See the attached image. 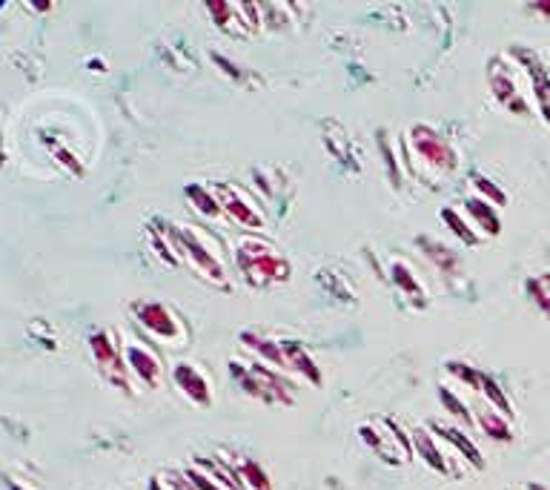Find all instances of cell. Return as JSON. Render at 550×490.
Returning a JSON list of instances; mask_svg holds the SVG:
<instances>
[{"instance_id": "32", "label": "cell", "mask_w": 550, "mask_h": 490, "mask_svg": "<svg viewBox=\"0 0 550 490\" xmlns=\"http://www.w3.org/2000/svg\"><path fill=\"white\" fill-rule=\"evenodd\" d=\"M530 12H536V14H545V18L550 21V4H533Z\"/></svg>"}, {"instance_id": "18", "label": "cell", "mask_w": 550, "mask_h": 490, "mask_svg": "<svg viewBox=\"0 0 550 490\" xmlns=\"http://www.w3.org/2000/svg\"><path fill=\"white\" fill-rule=\"evenodd\" d=\"M184 195L190 198V204L195 207V213L203 215L207 221H221V218H227V213H224V207H221V201H218V195L212 193V186L207 189L203 184H190V186H186ZM227 221H230V218H227Z\"/></svg>"}, {"instance_id": "25", "label": "cell", "mask_w": 550, "mask_h": 490, "mask_svg": "<svg viewBox=\"0 0 550 490\" xmlns=\"http://www.w3.org/2000/svg\"><path fill=\"white\" fill-rule=\"evenodd\" d=\"M447 373L455 376L464 387L479 390L482 387V368L467 365V361H447Z\"/></svg>"}, {"instance_id": "12", "label": "cell", "mask_w": 550, "mask_h": 490, "mask_svg": "<svg viewBox=\"0 0 550 490\" xmlns=\"http://www.w3.org/2000/svg\"><path fill=\"white\" fill-rule=\"evenodd\" d=\"M413 445H416V456L424 459L430 470L442 473V476H462V467H455L450 456H445V450L438 448V436L430 433V428H416L413 431Z\"/></svg>"}, {"instance_id": "8", "label": "cell", "mask_w": 550, "mask_h": 490, "mask_svg": "<svg viewBox=\"0 0 550 490\" xmlns=\"http://www.w3.org/2000/svg\"><path fill=\"white\" fill-rule=\"evenodd\" d=\"M212 193L221 201V207L232 224H239L249 232H261L266 227V215L258 204L249 198L247 189L235 184H212Z\"/></svg>"}, {"instance_id": "33", "label": "cell", "mask_w": 550, "mask_h": 490, "mask_svg": "<svg viewBox=\"0 0 550 490\" xmlns=\"http://www.w3.org/2000/svg\"><path fill=\"white\" fill-rule=\"evenodd\" d=\"M530 490H547V487H542V485H530Z\"/></svg>"}, {"instance_id": "19", "label": "cell", "mask_w": 550, "mask_h": 490, "mask_svg": "<svg viewBox=\"0 0 550 490\" xmlns=\"http://www.w3.org/2000/svg\"><path fill=\"white\" fill-rule=\"evenodd\" d=\"M476 428L487 436L493 439L496 445H510L513 441V428L505 413H499V410H482V413H476Z\"/></svg>"}, {"instance_id": "4", "label": "cell", "mask_w": 550, "mask_h": 490, "mask_svg": "<svg viewBox=\"0 0 550 490\" xmlns=\"http://www.w3.org/2000/svg\"><path fill=\"white\" fill-rule=\"evenodd\" d=\"M130 313H132L135 324L155 341H164L167 347H181L190 341L186 322L181 319V313L176 307H169L167 302H158V298H138V302L130 304Z\"/></svg>"}, {"instance_id": "21", "label": "cell", "mask_w": 550, "mask_h": 490, "mask_svg": "<svg viewBox=\"0 0 550 490\" xmlns=\"http://www.w3.org/2000/svg\"><path fill=\"white\" fill-rule=\"evenodd\" d=\"M235 467H239L247 490H275L270 473L264 470V465L258 459H247V456H241V459L235 462Z\"/></svg>"}, {"instance_id": "7", "label": "cell", "mask_w": 550, "mask_h": 490, "mask_svg": "<svg viewBox=\"0 0 550 490\" xmlns=\"http://www.w3.org/2000/svg\"><path fill=\"white\" fill-rule=\"evenodd\" d=\"M89 350H92V356H95L98 368L106 376L109 385H115L123 393H132V373H130L127 358H123L121 347L109 330H95V333L89 336Z\"/></svg>"}, {"instance_id": "27", "label": "cell", "mask_w": 550, "mask_h": 490, "mask_svg": "<svg viewBox=\"0 0 550 490\" xmlns=\"http://www.w3.org/2000/svg\"><path fill=\"white\" fill-rule=\"evenodd\" d=\"M473 186H476V195H479V198L496 204V207H499V204H508V193H505V189H499L496 181L484 178V176H476V178H473Z\"/></svg>"}, {"instance_id": "15", "label": "cell", "mask_w": 550, "mask_h": 490, "mask_svg": "<svg viewBox=\"0 0 550 490\" xmlns=\"http://www.w3.org/2000/svg\"><path fill=\"white\" fill-rule=\"evenodd\" d=\"M281 350H284V358H287V368L290 373H298L304 376L310 385H321V368L316 365V358L307 353V347L302 341H293V339H281Z\"/></svg>"}, {"instance_id": "17", "label": "cell", "mask_w": 550, "mask_h": 490, "mask_svg": "<svg viewBox=\"0 0 550 490\" xmlns=\"http://www.w3.org/2000/svg\"><path fill=\"white\" fill-rule=\"evenodd\" d=\"M241 341H244V347H249V350H256L261 356L264 365H270V368H275L281 373H290L284 350H281V341H273V339H266L261 333H249V330H244V333H241Z\"/></svg>"}, {"instance_id": "14", "label": "cell", "mask_w": 550, "mask_h": 490, "mask_svg": "<svg viewBox=\"0 0 550 490\" xmlns=\"http://www.w3.org/2000/svg\"><path fill=\"white\" fill-rule=\"evenodd\" d=\"M518 60L525 63V69H527V77H530V89H533V98H536L539 109H542V115L545 121L550 123V72L545 69V63L533 55L530 50H516L513 52Z\"/></svg>"}, {"instance_id": "26", "label": "cell", "mask_w": 550, "mask_h": 490, "mask_svg": "<svg viewBox=\"0 0 550 490\" xmlns=\"http://www.w3.org/2000/svg\"><path fill=\"white\" fill-rule=\"evenodd\" d=\"M438 399H442V404L450 410V413H453L455 419H462L464 424H476V416L470 413L467 404H464L459 396H455V393H453L450 387H438Z\"/></svg>"}, {"instance_id": "23", "label": "cell", "mask_w": 550, "mask_h": 490, "mask_svg": "<svg viewBox=\"0 0 550 490\" xmlns=\"http://www.w3.org/2000/svg\"><path fill=\"white\" fill-rule=\"evenodd\" d=\"M525 287H527V295L533 298V304L550 319V273H539V276L527 278Z\"/></svg>"}, {"instance_id": "9", "label": "cell", "mask_w": 550, "mask_h": 490, "mask_svg": "<svg viewBox=\"0 0 550 490\" xmlns=\"http://www.w3.org/2000/svg\"><path fill=\"white\" fill-rule=\"evenodd\" d=\"M123 358H127V368L132 373V378H138L144 387H155L161 382V356L152 350L147 341H127L123 347Z\"/></svg>"}, {"instance_id": "30", "label": "cell", "mask_w": 550, "mask_h": 490, "mask_svg": "<svg viewBox=\"0 0 550 490\" xmlns=\"http://www.w3.org/2000/svg\"><path fill=\"white\" fill-rule=\"evenodd\" d=\"M161 479L167 482L169 490H198L184 470H161Z\"/></svg>"}, {"instance_id": "29", "label": "cell", "mask_w": 550, "mask_h": 490, "mask_svg": "<svg viewBox=\"0 0 550 490\" xmlns=\"http://www.w3.org/2000/svg\"><path fill=\"white\" fill-rule=\"evenodd\" d=\"M184 473L186 476H190V482L198 487V490H227V487H221L218 485L207 470H201L198 465H190V467H184Z\"/></svg>"}, {"instance_id": "13", "label": "cell", "mask_w": 550, "mask_h": 490, "mask_svg": "<svg viewBox=\"0 0 550 490\" xmlns=\"http://www.w3.org/2000/svg\"><path fill=\"white\" fill-rule=\"evenodd\" d=\"M428 428H430V433H433V436L442 439L445 445H450V448H453V453H459V459H467V462H470V467H476V470H482V467H484V459H482L479 448L473 445V439H470L464 431L455 428V424L430 422Z\"/></svg>"}, {"instance_id": "16", "label": "cell", "mask_w": 550, "mask_h": 490, "mask_svg": "<svg viewBox=\"0 0 550 490\" xmlns=\"http://www.w3.org/2000/svg\"><path fill=\"white\" fill-rule=\"evenodd\" d=\"M464 210L467 215L476 221L479 232L484 230V235H491V239H496V235L501 232V218H499V207L491 201H484L479 195H467L464 198Z\"/></svg>"}, {"instance_id": "6", "label": "cell", "mask_w": 550, "mask_h": 490, "mask_svg": "<svg viewBox=\"0 0 550 490\" xmlns=\"http://www.w3.org/2000/svg\"><path fill=\"white\" fill-rule=\"evenodd\" d=\"M407 155H416L424 167H430L433 172H453L459 167V155L450 147V141L445 135H438L433 126L428 123H419L407 135Z\"/></svg>"}, {"instance_id": "31", "label": "cell", "mask_w": 550, "mask_h": 490, "mask_svg": "<svg viewBox=\"0 0 550 490\" xmlns=\"http://www.w3.org/2000/svg\"><path fill=\"white\" fill-rule=\"evenodd\" d=\"M147 490H169V487H167V482L161 479V473H158V476H152V479H149Z\"/></svg>"}, {"instance_id": "2", "label": "cell", "mask_w": 550, "mask_h": 490, "mask_svg": "<svg viewBox=\"0 0 550 490\" xmlns=\"http://www.w3.org/2000/svg\"><path fill=\"white\" fill-rule=\"evenodd\" d=\"M169 241L176 247V256L181 264H190L193 270L210 281L218 290H230V273L221 259V244H218L210 232L198 227H181V224H167Z\"/></svg>"}, {"instance_id": "28", "label": "cell", "mask_w": 550, "mask_h": 490, "mask_svg": "<svg viewBox=\"0 0 550 490\" xmlns=\"http://www.w3.org/2000/svg\"><path fill=\"white\" fill-rule=\"evenodd\" d=\"M442 218H445V224H447L455 235H459L464 244H479V241H482V235H479V232H470L467 221H462L459 215H455V210H445Z\"/></svg>"}, {"instance_id": "24", "label": "cell", "mask_w": 550, "mask_h": 490, "mask_svg": "<svg viewBox=\"0 0 550 490\" xmlns=\"http://www.w3.org/2000/svg\"><path fill=\"white\" fill-rule=\"evenodd\" d=\"M421 247L428 250V259H430L442 273H453L455 267H459V256H455V252H450L445 244H433V241H428V239H421Z\"/></svg>"}, {"instance_id": "10", "label": "cell", "mask_w": 550, "mask_h": 490, "mask_svg": "<svg viewBox=\"0 0 550 490\" xmlns=\"http://www.w3.org/2000/svg\"><path fill=\"white\" fill-rule=\"evenodd\" d=\"M491 89L496 98L505 104V109L516 115H527V101H525V92H518V84L513 77V69L505 63V58H493L491 60Z\"/></svg>"}, {"instance_id": "5", "label": "cell", "mask_w": 550, "mask_h": 490, "mask_svg": "<svg viewBox=\"0 0 550 490\" xmlns=\"http://www.w3.org/2000/svg\"><path fill=\"white\" fill-rule=\"evenodd\" d=\"M382 428L384 431H379L375 424H361V428H358L361 445H365L367 450H373L382 462H390V465L410 462L413 453H416L413 433H407L396 419H384Z\"/></svg>"}, {"instance_id": "11", "label": "cell", "mask_w": 550, "mask_h": 490, "mask_svg": "<svg viewBox=\"0 0 550 490\" xmlns=\"http://www.w3.org/2000/svg\"><path fill=\"white\" fill-rule=\"evenodd\" d=\"M172 382L178 385V390L193 404H198V407H210L212 404V382H210V376H203L193 365V361H178V365L172 368Z\"/></svg>"}, {"instance_id": "22", "label": "cell", "mask_w": 550, "mask_h": 490, "mask_svg": "<svg viewBox=\"0 0 550 490\" xmlns=\"http://www.w3.org/2000/svg\"><path fill=\"white\" fill-rule=\"evenodd\" d=\"M479 393L499 410V413H505V416L513 413V404H510V399H508V393L499 387V382H496L491 373H482V387H479Z\"/></svg>"}, {"instance_id": "20", "label": "cell", "mask_w": 550, "mask_h": 490, "mask_svg": "<svg viewBox=\"0 0 550 490\" xmlns=\"http://www.w3.org/2000/svg\"><path fill=\"white\" fill-rule=\"evenodd\" d=\"M390 278H392V284H396V287H399L407 298H416L419 304L428 302V293H424L421 281L416 278V273H413L404 261L396 259V261L390 264Z\"/></svg>"}, {"instance_id": "3", "label": "cell", "mask_w": 550, "mask_h": 490, "mask_svg": "<svg viewBox=\"0 0 550 490\" xmlns=\"http://www.w3.org/2000/svg\"><path fill=\"white\" fill-rule=\"evenodd\" d=\"M230 376L235 378L247 396L261 399L266 404H293L295 390L287 382L281 370L264 365V361H253V365H241V361H230Z\"/></svg>"}, {"instance_id": "1", "label": "cell", "mask_w": 550, "mask_h": 490, "mask_svg": "<svg viewBox=\"0 0 550 490\" xmlns=\"http://www.w3.org/2000/svg\"><path fill=\"white\" fill-rule=\"evenodd\" d=\"M232 261L239 276L249 287H273V284H284L293 276V267L287 256L275 244L261 239L258 232H247L235 241Z\"/></svg>"}]
</instances>
